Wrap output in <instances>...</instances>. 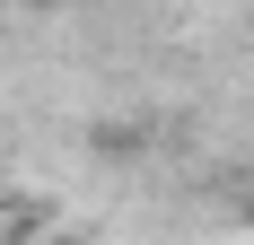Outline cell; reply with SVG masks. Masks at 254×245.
Returning a JSON list of instances; mask_svg holds the SVG:
<instances>
[]
</instances>
